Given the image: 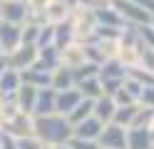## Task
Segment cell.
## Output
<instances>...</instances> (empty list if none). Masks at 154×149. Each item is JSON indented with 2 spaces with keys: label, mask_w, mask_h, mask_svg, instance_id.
Returning a JSON list of instances; mask_svg holds the SVG:
<instances>
[{
  "label": "cell",
  "mask_w": 154,
  "mask_h": 149,
  "mask_svg": "<svg viewBox=\"0 0 154 149\" xmlns=\"http://www.w3.org/2000/svg\"><path fill=\"white\" fill-rule=\"evenodd\" d=\"M32 134L47 147H62L72 137V124L62 114H45V117H32Z\"/></svg>",
  "instance_id": "cell-1"
},
{
  "label": "cell",
  "mask_w": 154,
  "mask_h": 149,
  "mask_svg": "<svg viewBox=\"0 0 154 149\" xmlns=\"http://www.w3.org/2000/svg\"><path fill=\"white\" fill-rule=\"evenodd\" d=\"M67 25H70L72 35L77 42H90L94 37V30H97V15L94 10L87 8V5H77L70 10V17H67Z\"/></svg>",
  "instance_id": "cell-2"
},
{
  "label": "cell",
  "mask_w": 154,
  "mask_h": 149,
  "mask_svg": "<svg viewBox=\"0 0 154 149\" xmlns=\"http://www.w3.org/2000/svg\"><path fill=\"white\" fill-rule=\"evenodd\" d=\"M97 77H100V85H102V95H109V97H112V92L124 82L127 70H124L117 60H107V62L100 65Z\"/></svg>",
  "instance_id": "cell-3"
},
{
  "label": "cell",
  "mask_w": 154,
  "mask_h": 149,
  "mask_svg": "<svg viewBox=\"0 0 154 149\" xmlns=\"http://www.w3.org/2000/svg\"><path fill=\"white\" fill-rule=\"evenodd\" d=\"M109 5L119 13V17L124 20V25H127V27H139V25H147L149 20H152L149 10L134 5V3H129V0H112Z\"/></svg>",
  "instance_id": "cell-4"
},
{
  "label": "cell",
  "mask_w": 154,
  "mask_h": 149,
  "mask_svg": "<svg viewBox=\"0 0 154 149\" xmlns=\"http://www.w3.org/2000/svg\"><path fill=\"white\" fill-rule=\"evenodd\" d=\"M5 67L15 70V72H23V70H30L37 62V47L35 45H17L15 50L5 52Z\"/></svg>",
  "instance_id": "cell-5"
},
{
  "label": "cell",
  "mask_w": 154,
  "mask_h": 149,
  "mask_svg": "<svg viewBox=\"0 0 154 149\" xmlns=\"http://www.w3.org/2000/svg\"><path fill=\"white\" fill-rule=\"evenodd\" d=\"M60 52V67L70 70V72H75V70H80L85 62H87V55H85V42H70L57 50Z\"/></svg>",
  "instance_id": "cell-6"
},
{
  "label": "cell",
  "mask_w": 154,
  "mask_h": 149,
  "mask_svg": "<svg viewBox=\"0 0 154 149\" xmlns=\"http://www.w3.org/2000/svg\"><path fill=\"white\" fill-rule=\"evenodd\" d=\"M100 149H127V129L119 124H104L97 137Z\"/></svg>",
  "instance_id": "cell-7"
},
{
  "label": "cell",
  "mask_w": 154,
  "mask_h": 149,
  "mask_svg": "<svg viewBox=\"0 0 154 149\" xmlns=\"http://www.w3.org/2000/svg\"><path fill=\"white\" fill-rule=\"evenodd\" d=\"M0 129H3V132H8L10 137H15V139H20V137H30V134H32V114H23V112H17L13 119H8V122L0 124Z\"/></svg>",
  "instance_id": "cell-8"
},
{
  "label": "cell",
  "mask_w": 154,
  "mask_h": 149,
  "mask_svg": "<svg viewBox=\"0 0 154 149\" xmlns=\"http://www.w3.org/2000/svg\"><path fill=\"white\" fill-rule=\"evenodd\" d=\"M25 15H27L25 3H20V0H0V20L23 25L25 23Z\"/></svg>",
  "instance_id": "cell-9"
},
{
  "label": "cell",
  "mask_w": 154,
  "mask_h": 149,
  "mask_svg": "<svg viewBox=\"0 0 154 149\" xmlns=\"http://www.w3.org/2000/svg\"><path fill=\"white\" fill-rule=\"evenodd\" d=\"M50 75L52 72L42 70L40 65H32L30 70H23V72H20V79H23V85H27V87L45 89V87H50Z\"/></svg>",
  "instance_id": "cell-10"
},
{
  "label": "cell",
  "mask_w": 154,
  "mask_h": 149,
  "mask_svg": "<svg viewBox=\"0 0 154 149\" xmlns=\"http://www.w3.org/2000/svg\"><path fill=\"white\" fill-rule=\"evenodd\" d=\"M55 99H57V92H55V89H50V87H45V89H37L32 117H45V114H55Z\"/></svg>",
  "instance_id": "cell-11"
},
{
  "label": "cell",
  "mask_w": 154,
  "mask_h": 149,
  "mask_svg": "<svg viewBox=\"0 0 154 149\" xmlns=\"http://www.w3.org/2000/svg\"><path fill=\"white\" fill-rule=\"evenodd\" d=\"M114 109H117V104L112 102L109 95H102L97 99H92V117L97 119V122H102V124H109L112 122Z\"/></svg>",
  "instance_id": "cell-12"
},
{
  "label": "cell",
  "mask_w": 154,
  "mask_h": 149,
  "mask_svg": "<svg viewBox=\"0 0 154 149\" xmlns=\"http://www.w3.org/2000/svg\"><path fill=\"white\" fill-rule=\"evenodd\" d=\"M17 45H20V25L0 20V47H3V55L15 50Z\"/></svg>",
  "instance_id": "cell-13"
},
{
  "label": "cell",
  "mask_w": 154,
  "mask_h": 149,
  "mask_svg": "<svg viewBox=\"0 0 154 149\" xmlns=\"http://www.w3.org/2000/svg\"><path fill=\"white\" fill-rule=\"evenodd\" d=\"M102 122H97L94 117H87L82 119V122L72 124V137H80V139H92V142H97V137L102 132Z\"/></svg>",
  "instance_id": "cell-14"
},
{
  "label": "cell",
  "mask_w": 154,
  "mask_h": 149,
  "mask_svg": "<svg viewBox=\"0 0 154 149\" xmlns=\"http://www.w3.org/2000/svg\"><path fill=\"white\" fill-rule=\"evenodd\" d=\"M82 99V95L77 92V89L72 87V89H65V92H57V99H55V112L57 114H62V117H67L72 112V109L77 107V102Z\"/></svg>",
  "instance_id": "cell-15"
},
{
  "label": "cell",
  "mask_w": 154,
  "mask_h": 149,
  "mask_svg": "<svg viewBox=\"0 0 154 149\" xmlns=\"http://www.w3.org/2000/svg\"><path fill=\"white\" fill-rule=\"evenodd\" d=\"M127 149H154L147 127H129L127 129Z\"/></svg>",
  "instance_id": "cell-16"
},
{
  "label": "cell",
  "mask_w": 154,
  "mask_h": 149,
  "mask_svg": "<svg viewBox=\"0 0 154 149\" xmlns=\"http://www.w3.org/2000/svg\"><path fill=\"white\" fill-rule=\"evenodd\" d=\"M94 15H97V25L100 27H114V30H124V20L119 17V13L114 10L112 5H104L100 10H94Z\"/></svg>",
  "instance_id": "cell-17"
},
{
  "label": "cell",
  "mask_w": 154,
  "mask_h": 149,
  "mask_svg": "<svg viewBox=\"0 0 154 149\" xmlns=\"http://www.w3.org/2000/svg\"><path fill=\"white\" fill-rule=\"evenodd\" d=\"M70 17V8H67L62 0H50L45 8V23L50 25H60V23H67Z\"/></svg>",
  "instance_id": "cell-18"
},
{
  "label": "cell",
  "mask_w": 154,
  "mask_h": 149,
  "mask_svg": "<svg viewBox=\"0 0 154 149\" xmlns=\"http://www.w3.org/2000/svg\"><path fill=\"white\" fill-rule=\"evenodd\" d=\"M42 70H47V72H52V70L60 67V52H57L55 45H47V47H37V62Z\"/></svg>",
  "instance_id": "cell-19"
},
{
  "label": "cell",
  "mask_w": 154,
  "mask_h": 149,
  "mask_svg": "<svg viewBox=\"0 0 154 149\" xmlns=\"http://www.w3.org/2000/svg\"><path fill=\"white\" fill-rule=\"evenodd\" d=\"M35 97H37V89H35V87L20 85V89L15 92V102H17V109H20L23 114H32V109H35Z\"/></svg>",
  "instance_id": "cell-20"
},
{
  "label": "cell",
  "mask_w": 154,
  "mask_h": 149,
  "mask_svg": "<svg viewBox=\"0 0 154 149\" xmlns=\"http://www.w3.org/2000/svg\"><path fill=\"white\" fill-rule=\"evenodd\" d=\"M72 87H75V75L70 72V70H65V67L52 70V75H50V89H55V92H65V89H72Z\"/></svg>",
  "instance_id": "cell-21"
},
{
  "label": "cell",
  "mask_w": 154,
  "mask_h": 149,
  "mask_svg": "<svg viewBox=\"0 0 154 149\" xmlns=\"http://www.w3.org/2000/svg\"><path fill=\"white\" fill-rule=\"evenodd\" d=\"M75 89L80 92L85 99H97L102 97V85H100V77H85V79H77L75 82Z\"/></svg>",
  "instance_id": "cell-22"
},
{
  "label": "cell",
  "mask_w": 154,
  "mask_h": 149,
  "mask_svg": "<svg viewBox=\"0 0 154 149\" xmlns=\"http://www.w3.org/2000/svg\"><path fill=\"white\" fill-rule=\"evenodd\" d=\"M137 109H139V104L117 107V109H114V117H112V124H119V127H124V129H129L132 122H134V117H137Z\"/></svg>",
  "instance_id": "cell-23"
},
{
  "label": "cell",
  "mask_w": 154,
  "mask_h": 149,
  "mask_svg": "<svg viewBox=\"0 0 154 149\" xmlns=\"http://www.w3.org/2000/svg\"><path fill=\"white\" fill-rule=\"evenodd\" d=\"M20 85H23L20 72H15V70H5L0 75V95H15L20 89Z\"/></svg>",
  "instance_id": "cell-24"
},
{
  "label": "cell",
  "mask_w": 154,
  "mask_h": 149,
  "mask_svg": "<svg viewBox=\"0 0 154 149\" xmlns=\"http://www.w3.org/2000/svg\"><path fill=\"white\" fill-rule=\"evenodd\" d=\"M87 117H92V99H85L82 97L80 102H77V107L67 114V122L77 124V122H82V119H87Z\"/></svg>",
  "instance_id": "cell-25"
},
{
  "label": "cell",
  "mask_w": 154,
  "mask_h": 149,
  "mask_svg": "<svg viewBox=\"0 0 154 149\" xmlns=\"http://www.w3.org/2000/svg\"><path fill=\"white\" fill-rule=\"evenodd\" d=\"M20 109H17V102H15V95H3L0 97V124L13 119Z\"/></svg>",
  "instance_id": "cell-26"
},
{
  "label": "cell",
  "mask_w": 154,
  "mask_h": 149,
  "mask_svg": "<svg viewBox=\"0 0 154 149\" xmlns=\"http://www.w3.org/2000/svg\"><path fill=\"white\" fill-rule=\"evenodd\" d=\"M70 42H75V35H72L70 25H67V23H60V25H55V40H52V45H55L57 50H60V47L70 45Z\"/></svg>",
  "instance_id": "cell-27"
},
{
  "label": "cell",
  "mask_w": 154,
  "mask_h": 149,
  "mask_svg": "<svg viewBox=\"0 0 154 149\" xmlns=\"http://www.w3.org/2000/svg\"><path fill=\"white\" fill-rule=\"evenodd\" d=\"M127 77L134 79V82L142 85V87L154 85V72H149V70H144V67H132V70H127Z\"/></svg>",
  "instance_id": "cell-28"
},
{
  "label": "cell",
  "mask_w": 154,
  "mask_h": 149,
  "mask_svg": "<svg viewBox=\"0 0 154 149\" xmlns=\"http://www.w3.org/2000/svg\"><path fill=\"white\" fill-rule=\"evenodd\" d=\"M52 40H55V25L50 23H45L40 25V33H37V47H47V45H52Z\"/></svg>",
  "instance_id": "cell-29"
},
{
  "label": "cell",
  "mask_w": 154,
  "mask_h": 149,
  "mask_svg": "<svg viewBox=\"0 0 154 149\" xmlns=\"http://www.w3.org/2000/svg\"><path fill=\"white\" fill-rule=\"evenodd\" d=\"M137 104L144 107V109H154V85L142 87V92H139V97H137Z\"/></svg>",
  "instance_id": "cell-30"
},
{
  "label": "cell",
  "mask_w": 154,
  "mask_h": 149,
  "mask_svg": "<svg viewBox=\"0 0 154 149\" xmlns=\"http://www.w3.org/2000/svg\"><path fill=\"white\" fill-rule=\"evenodd\" d=\"M137 30V35L142 40V45H147L149 50H154V27L147 23V25H139V27H134Z\"/></svg>",
  "instance_id": "cell-31"
},
{
  "label": "cell",
  "mask_w": 154,
  "mask_h": 149,
  "mask_svg": "<svg viewBox=\"0 0 154 149\" xmlns=\"http://www.w3.org/2000/svg\"><path fill=\"white\" fill-rule=\"evenodd\" d=\"M15 142H17V149H42V147H45L35 134H30V137H20V139H15Z\"/></svg>",
  "instance_id": "cell-32"
},
{
  "label": "cell",
  "mask_w": 154,
  "mask_h": 149,
  "mask_svg": "<svg viewBox=\"0 0 154 149\" xmlns=\"http://www.w3.org/2000/svg\"><path fill=\"white\" fill-rule=\"evenodd\" d=\"M67 147L70 149H100L97 142H92V139H80V137H70Z\"/></svg>",
  "instance_id": "cell-33"
},
{
  "label": "cell",
  "mask_w": 154,
  "mask_h": 149,
  "mask_svg": "<svg viewBox=\"0 0 154 149\" xmlns=\"http://www.w3.org/2000/svg\"><path fill=\"white\" fill-rule=\"evenodd\" d=\"M0 149H17L15 137H10L8 132H3V129H0Z\"/></svg>",
  "instance_id": "cell-34"
},
{
  "label": "cell",
  "mask_w": 154,
  "mask_h": 149,
  "mask_svg": "<svg viewBox=\"0 0 154 149\" xmlns=\"http://www.w3.org/2000/svg\"><path fill=\"white\" fill-rule=\"evenodd\" d=\"M112 0H80V5H87V8H92V10H100V8H104V5H109Z\"/></svg>",
  "instance_id": "cell-35"
},
{
  "label": "cell",
  "mask_w": 154,
  "mask_h": 149,
  "mask_svg": "<svg viewBox=\"0 0 154 149\" xmlns=\"http://www.w3.org/2000/svg\"><path fill=\"white\" fill-rule=\"evenodd\" d=\"M62 3H65L67 8H70V10H72V8H77V5H80V0H62Z\"/></svg>",
  "instance_id": "cell-36"
},
{
  "label": "cell",
  "mask_w": 154,
  "mask_h": 149,
  "mask_svg": "<svg viewBox=\"0 0 154 149\" xmlns=\"http://www.w3.org/2000/svg\"><path fill=\"white\" fill-rule=\"evenodd\" d=\"M147 129H149V137H152V144H154V114H152V122H149Z\"/></svg>",
  "instance_id": "cell-37"
},
{
  "label": "cell",
  "mask_w": 154,
  "mask_h": 149,
  "mask_svg": "<svg viewBox=\"0 0 154 149\" xmlns=\"http://www.w3.org/2000/svg\"><path fill=\"white\" fill-rule=\"evenodd\" d=\"M5 70H8V67H5V57H0V75H3Z\"/></svg>",
  "instance_id": "cell-38"
},
{
  "label": "cell",
  "mask_w": 154,
  "mask_h": 149,
  "mask_svg": "<svg viewBox=\"0 0 154 149\" xmlns=\"http://www.w3.org/2000/svg\"><path fill=\"white\" fill-rule=\"evenodd\" d=\"M149 25H152V27H154V15H152V20H149Z\"/></svg>",
  "instance_id": "cell-39"
},
{
  "label": "cell",
  "mask_w": 154,
  "mask_h": 149,
  "mask_svg": "<svg viewBox=\"0 0 154 149\" xmlns=\"http://www.w3.org/2000/svg\"><path fill=\"white\" fill-rule=\"evenodd\" d=\"M57 149H70V147H67V144H62V147H57Z\"/></svg>",
  "instance_id": "cell-40"
},
{
  "label": "cell",
  "mask_w": 154,
  "mask_h": 149,
  "mask_svg": "<svg viewBox=\"0 0 154 149\" xmlns=\"http://www.w3.org/2000/svg\"><path fill=\"white\" fill-rule=\"evenodd\" d=\"M42 149H57V147H47V144H45V147H42Z\"/></svg>",
  "instance_id": "cell-41"
},
{
  "label": "cell",
  "mask_w": 154,
  "mask_h": 149,
  "mask_svg": "<svg viewBox=\"0 0 154 149\" xmlns=\"http://www.w3.org/2000/svg\"><path fill=\"white\" fill-rule=\"evenodd\" d=\"M0 57H3V47H0Z\"/></svg>",
  "instance_id": "cell-42"
},
{
  "label": "cell",
  "mask_w": 154,
  "mask_h": 149,
  "mask_svg": "<svg viewBox=\"0 0 154 149\" xmlns=\"http://www.w3.org/2000/svg\"><path fill=\"white\" fill-rule=\"evenodd\" d=\"M20 3H25V0H20Z\"/></svg>",
  "instance_id": "cell-43"
},
{
  "label": "cell",
  "mask_w": 154,
  "mask_h": 149,
  "mask_svg": "<svg viewBox=\"0 0 154 149\" xmlns=\"http://www.w3.org/2000/svg\"><path fill=\"white\" fill-rule=\"evenodd\" d=\"M0 97H3V95H0Z\"/></svg>",
  "instance_id": "cell-44"
}]
</instances>
